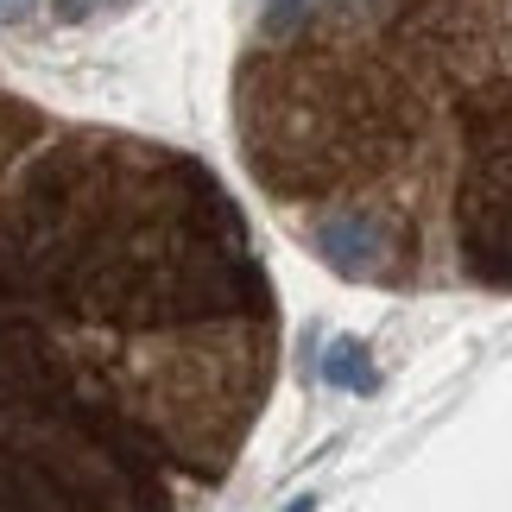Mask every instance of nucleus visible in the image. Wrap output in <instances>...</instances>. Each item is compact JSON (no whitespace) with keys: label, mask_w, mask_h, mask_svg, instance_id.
<instances>
[{"label":"nucleus","mask_w":512,"mask_h":512,"mask_svg":"<svg viewBox=\"0 0 512 512\" xmlns=\"http://www.w3.org/2000/svg\"><path fill=\"white\" fill-rule=\"evenodd\" d=\"M279 354V285L215 165L0 89V512H203Z\"/></svg>","instance_id":"1"},{"label":"nucleus","mask_w":512,"mask_h":512,"mask_svg":"<svg viewBox=\"0 0 512 512\" xmlns=\"http://www.w3.org/2000/svg\"><path fill=\"white\" fill-rule=\"evenodd\" d=\"M228 108L336 279L512 298V0H253Z\"/></svg>","instance_id":"2"}]
</instances>
